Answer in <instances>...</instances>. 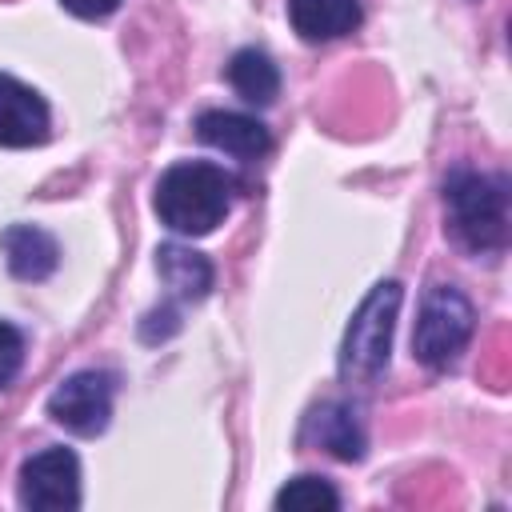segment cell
Instances as JSON below:
<instances>
[{
    "instance_id": "cell-1",
    "label": "cell",
    "mask_w": 512,
    "mask_h": 512,
    "mask_svg": "<svg viewBox=\"0 0 512 512\" xmlns=\"http://www.w3.org/2000/svg\"><path fill=\"white\" fill-rule=\"evenodd\" d=\"M156 216L180 236L212 232L232 208V176L208 160H180L156 180Z\"/></svg>"
},
{
    "instance_id": "cell-2",
    "label": "cell",
    "mask_w": 512,
    "mask_h": 512,
    "mask_svg": "<svg viewBox=\"0 0 512 512\" xmlns=\"http://www.w3.org/2000/svg\"><path fill=\"white\" fill-rule=\"evenodd\" d=\"M444 204L452 232L472 252H496L508 240V188L500 176L456 168L444 180Z\"/></svg>"
},
{
    "instance_id": "cell-3",
    "label": "cell",
    "mask_w": 512,
    "mask_h": 512,
    "mask_svg": "<svg viewBox=\"0 0 512 512\" xmlns=\"http://www.w3.org/2000/svg\"><path fill=\"white\" fill-rule=\"evenodd\" d=\"M400 300H404V292L396 280H380L360 300V308L352 312V320L344 328V344H340V376L344 380H372L384 372Z\"/></svg>"
},
{
    "instance_id": "cell-4",
    "label": "cell",
    "mask_w": 512,
    "mask_h": 512,
    "mask_svg": "<svg viewBox=\"0 0 512 512\" xmlns=\"http://www.w3.org/2000/svg\"><path fill=\"white\" fill-rule=\"evenodd\" d=\"M472 304L464 292L436 284L424 292L420 300V316H416V332H412V356L428 368H448L456 364V356L468 348L472 340Z\"/></svg>"
},
{
    "instance_id": "cell-5",
    "label": "cell",
    "mask_w": 512,
    "mask_h": 512,
    "mask_svg": "<svg viewBox=\"0 0 512 512\" xmlns=\"http://www.w3.org/2000/svg\"><path fill=\"white\" fill-rule=\"evenodd\" d=\"M112 396H116V376L84 368L72 372L64 384H56V392L48 396V416L76 436H96L112 420Z\"/></svg>"
},
{
    "instance_id": "cell-6",
    "label": "cell",
    "mask_w": 512,
    "mask_h": 512,
    "mask_svg": "<svg viewBox=\"0 0 512 512\" xmlns=\"http://www.w3.org/2000/svg\"><path fill=\"white\" fill-rule=\"evenodd\" d=\"M20 504L36 512H60L80 504V460L72 448H44L20 468Z\"/></svg>"
},
{
    "instance_id": "cell-7",
    "label": "cell",
    "mask_w": 512,
    "mask_h": 512,
    "mask_svg": "<svg viewBox=\"0 0 512 512\" xmlns=\"http://www.w3.org/2000/svg\"><path fill=\"white\" fill-rule=\"evenodd\" d=\"M44 136H48V104L40 100V92L0 72V144L32 148L44 144Z\"/></svg>"
},
{
    "instance_id": "cell-8",
    "label": "cell",
    "mask_w": 512,
    "mask_h": 512,
    "mask_svg": "<svg viewBox=\"0 0 512 512\" xmlns=\"http://www.w3.org/2000/svg\"><path fill=\"white\" fill-rule=\"evenodd\" d=\"M196 136L224 152V156H236V160H260L268 148H272V136L268 128L256 120V116H244V112H224V108H212V112H200L196 116Z\"/></svg>"
},
{
    "instance_id": "cell-9",
    "label": "cell",
    "mask_w": 512,
    "mask_h": 512,
    "mask_svg": "<svg viewBox=\"0 0 512 512\" xmlns=\"http://www.w3.org/2000/svg\"><path fill=\"white\" fill-rule=\"evenodd\" d=\"M0 248H4L8 272L16 280H44L60 264L56 240L44 228H36V224H12V228H4L0 232Z\"/></svg>"
},
{
    "instance_id": "cell-10",
    "label": "cell",
    "mask_w": 512,
    "mask_h": 512,
    "mask_svg": "<svg viewBox=\"0 0 512 512\" xmlns=\"http://www.w3.org/2000/svg\"><path fill=\"white\" fill-rule=\"evenodd\" d=\"M288 16H292V28L300 32V40L320 44V40H336L360 24V0H288Z\"/></svg>"
},
{
    "instance_id": "cell-11",
    "label": "cell",
    "mask_w": 512,
    "mask_h": 512,
    "mask_svg": "<svg viewBox=\"0 0 512 512\" xmlns=\"http://www.w3.org/2000/svg\"><path fill=\"white\" fill-rule=\"evenodd\" d=\"M308 436L332 452L336 460H360L364 456V424L352 412V404H320L308 416Z\"/></svg>"
},
{
    "instance_id": "cell-12",
    "label": "cell",
    "mask_w": 512,
    "mask_h": 512,
    "mask_svg": "<svg viewBox=\"0 0 512 512\" xmlns=\"http://www.w3.org/2000/svg\"><path fill=\"white\" fill-rule=\"evenodd\" d=\"M156 272L168 284V292L180 300H204L212 288V264L196 248H184V244H160Z\"/></svg>"
},
{
    "instance_id": "cell-13",
    "label": "cell",
    "mask_w": 512,
    "mask_h": 512,
    "mask_svg": "<svg viewBox=\"0 0 512 512\" xmlns=\"http://www.w3.org/2000/svg\"><path fill=\"white\" fill-rule=\"evenodd\" d=\"M228 84L248 100V104H272L280 92V72L268 52L260 48H240L228 60Z\"/></svg>"
},
{
    "instance_id": "cell-14",
    "label": "cell",
    "mask_w": 512,
    "mask_h": 512,
    "mask_svg": "<svg viewBox=\"0 0 512 512\" xmlns=\"http://www.w3.org/2000/svg\"><path fill=\"white\" fill-rule=\"evenodd\" d=\"M272 504L288 508V512H332V508H340V492L320 476H296L276 492Z\"/></svg>"
},
{
    "instance_id": "cell-15",
    "label": "cell",
    "mask_w": 512,
    "mask_h": 512,
    "mask_svg": "<svg viewBox=\"0 0 512 512\" xmlns=\"http://www.w3.org/2000/svg\"><path fill=\"white\" fill-rule=\"evenodd\" d=\"M20 364H24V336L12 324L0 320V388L12 384V376L20 372Z\"/></svg>"
},
{
    "instance_id": "cell-16",
    "label": "cell",
    "mask_w": 512,
    "mask_h": 512,
    "mask_svg": "<svg viewBox=\"0 0 512 512\" xmlns=\"http://www.w3.org/2000/svg\"><path fill=\"white\" fill-rule=\"evenodd\" d=\"M72 16H80V20H100V16H108V12H116V4L120 0H60Z\"/></svg>"
}]
</instances>
